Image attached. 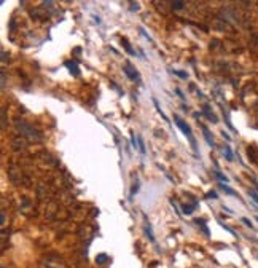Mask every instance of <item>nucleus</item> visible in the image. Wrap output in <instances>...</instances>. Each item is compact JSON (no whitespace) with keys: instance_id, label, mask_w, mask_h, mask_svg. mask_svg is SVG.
Masks as SVG:
<instances>
[{"instance_id":"obj_1","label":"nucleus","mask_w":258,"mask_h":268,"mask_svg":"<svg viewBox=\"0 0 258 268\" xmlns=\"http://www.w3.org/2000/svg\"><path fill=\"white\" fill-rule=\"evenodd\" d=\"M174 120H175V125L180 128V131L183 133L185 136H187V139L190 140V144H191V147H193V150L196 152L198 150V147H196V140H194V137H193V131H191V128H190V125L185 120H182V118L179 117V115H174Z\"/></svg>"},{"instance_id":"obj_2","label":"nucleus","mask_w":258,"mask_h":268,"mask_svg":"<svg viewBox=\"0 0 258 268\" xmlns=\"http://www.w3.org/2000/svg\"><path fill=\"white\" fill-rule=\"evenodd\" d=\"M124 74L128 75V77H129L131 80H136V78H139V74H137V72H136V70L132 69V66H131L129 62L126 64V67H124Z\"/></svg>"},{"instance_id":"obj_3","label":"nucleus","mask_w":258,"mask_h":268,"mask_svg":"<svg viewBox=\"0 0 258 268\" xmlns=\"http://www.w3.org/2000/svg\"><path fill=\"white\" fill-rule=\"evenodd\" d=\"M202 133H204V139H206V142L209 144L210 147H215V142H214V139H212V136H210V133H209V129H207L206 126H202Z\"/></svg>"},{"instance_id":"obj_4","label":"nucleus","mask_w":258,"mask_h":268,"mask_svg":"<svg viewBox=\"0 0 258 268\" xmlns=\"http://www.w3.org/2000/svg\"><path fill=\"white\" fill-rule=\"evenodd\" d=\"M145 233L148 235V240L151 241V242H155V236H153V230H151V223L147 220L145 222Z\"/></svg>"},{"instance_id":"obj_5","label":"nucleus","mask_w":258,"mask_h":268,"mask_svg":"<svg viewBox=\"0 0 258 268\" xmlns=\"http://www.w3.org/2000/svg\"><path fill=\"white\" fill-rule=\"evenodd\" d=\"M220 188H222L225 193H228V195H231V196H238L239 198V195H238V191L236 190H233V188H230L228 185H225V184H220Z\"/></svg>"},{"instance_id":"obj_6","label":"nucleus","mask_w":258,"mask_h":268,"mask_svg":"<svg viewBox=\"0 0 258 268\" xmlns=\"http://www.w3.org/2000/svg\"><path fill=\"white\" fill-rule=\"evenodd\" d=\"M65 66L69 67V69H70V72H72V74H73L75 77H77V75H80V72H78V67H77V64H75L73 61H67V62H65Z\"/></svg>"},{"instance_id":"obj_7","label":"nucleus","mask_w":258,"mask_h":268,"mask_svg":"<svg viewBox=\"0 0 258 268\" xmlns=\"http://www.w3.org/2000/svg\"><path fill=\"white\" fill-rule=\"evenodd\" d=\"M223 153H225V156H226L228 161H234V155H233V150H231L230 145H225V147H223Z\"/></svg>"},{"instance_id":"obj_8","label":"nucleus","mask_w":258,"mask_h":268,"mask_svg":"<svg viewBox=\"0 0 258 268\" xmlns=\"http://www.w3.org/2000/svg\"><path fill=\"white\" fill-rule=\"evenodd\" d=\"M204 115H206V117L209 118V120L212 121V123H218V118L215 117V115H214L212 112H210V110H209V107H207V105L204 107Z\"/></svg>"},{"instance_id":"obj_9","label":"nucleus","mask_w":258,"mask_h":268,"mask_svg":"<svg viewBox=\"0 0 258 268\" xmlns=\"http://www.w3.org/2000/svg\"><path fill=\"white\" fill-rule=\"evenodd\" d=\"M215 172V176H217V179L220 180V184H228V182H230V179H228L225 174H222L220 171H214Z\"/></svg>"},{"instance_id":"obj_10","label":"nucleus","mask_w":258,"mask_h":268,"mask_svg":"<svg viewBox=\"0 0 258 268\" xmlns=\"http://www.w3.org/2000/svg\"><path fill=\"white\" fill-rule=\"evenodd\" d=\"M194 223H196L198 227L201 225L202 230H204V233H206V235H209V228L206 227V220H204V219H196V220H194Z\"/></svg>"},{"instance_id":"obj_11","label":"nucleus","mask_w":258,"mask_h":268,"mask_svg":"<svg viewBox=\"0 0 258 268\" xmlns=\"http://www.w3.org/2000/svg\"><path fill=\"white\" fill-rule=\"evenodd\" d=\"M137 145H139V150H140L142 155H145L147 150H145V144H143V139L140 137V136H137Z\"/></svg>"},{"instance_id":"obj_12","label":"nucleus","mask_w":258,"mask_h":268,"mask_svg":"<svg viewBox=\"0 0 258 268\" xmlns=\"http://www.w3.org/2000/svg\"><path fill=\"white\" fill-rule=\"evenodd\" d=\"M123 45H124L126 51H128V53L131 54V56H136V51H134V50H132V48H131V46H129V43H128V40H126V38H123Z\"/></svg>"},{"instance_id":"obj_13","label":"nucleus","mask_w":258,"mask_h":268,"mask_svg":"<svg viewBox=\"0 0 258 268\" xmlns=\"http://www.w3.org/2000/svg\"><path fill=\"white\" fill-rule=\"evenodd\" d=\"M153 104H155V107H156V110H158V113H159V115H161V117L164 118V121H169V120H167V117H166V115H164V112H163V110H161V107H159V104H158V101H156V99H153Z\"/></svg>"},{"instance_id":"obj_14","label":"nucleus","mask_w":258,"mask_h":268,"mask_svg":"<svg viewBox=\"0 0 258 268\" xmlns=\"http://www.w3.org/2000/svg\"><path fill=\"white\" fill-rule=\"evenodd\" d=\"M194 207H196V204H194V206H187V204H185L183 206V214H187V215H190L193 212V209Z\"/></svg>"},{"instance_id":"obj_15","label":"nucleus","mask_w":258,"mask_h":268,"mask_svg":"<svg viewBox=\"0 0 258 268\" xmlns=\"http://www.w3.org/2000/svg\"><path fill=\"white\" fill-rule=\"evenodd\" d=\"M183 7H185L183 2H172V8H174V10H182Z\"/></svg>"},{"instance_id":"obj_16","label":"nucleus","mask_w":258,"mask_h":268,"mask_svg":"<svg viewBox=\"0 0 258 268\" xmlns=\"http://www.w3.org/2000/svg\"><path fill=\"white\" fill-rule=\"evenodd\" d=\"M249 195H250V198H252L253 201H255V203L258 204V193H257V191H253V190H249Z\"/></svg>"},{"instance_id":"obj_17","label":"nucleus","mask_w":258,"mask_h":268,"mask_svg":"<svg viewBox=\"0 0 258 268\" xmlns=\"http://www.w3.org/2000/svg\"><path fill=\"white\" fill-rule=\"evenodd\" d=\"M96 260H97V263H105L104 260H107V255L100 254V255H97V257H96Z\"/></svg>"},{"instance_id":"obj_18","label":"nucleus","mask_w":258,"mask_h":268,"mask_svg":"<svg viewBox=\"0 0 258 268\" xmlns=\"http://www.w3.org/2000/svg\"><path fill=\"white\" fill-rule=\"evenodd\" d=\"M137 191H139V182H136V184H134V187H132V190H131V199H132V196L137 193Z\"/></svg>"},{"instance_id":"obj_19","label":"nucleus","mask_w":258,"mask_h":268,"mask_svg":"<svg viewBox=\"0 0 258 268\" xmlns=\"http://www.w3.org/2000/svg\"><path fill=\"white\" fill-rule=\"evenodd\" d=\"M206 196L209 198V199H217V198H218V195L215 193V191H207V195H206Z\"/></svg>"},{"instance_id":"obj_20","label":"nucleus","mask_w":258,"mask_h":268,"mask_svg":"<svg viewBox=\"0 0 258 268\" xmlns=\"http://www.w3.org/2000/svg\"><path fill=\"white\" fill-rule=\"evenodd\" d=\"M242 222H244L245 225H247V227H249V228H253V223H252V222H250V220H249V219H247V217H242Z\"/></svg>"},{"instance_id":"obj_21","label":"nucleus","mask_w":258,"mask_h":268,"mask_svg":"<svg viewBox=\"0 0 258 268\" xmlns=\"http://www.w3.org/2000/svg\"><path fill=\"white\" fill-rule=\"evenodd\" d=\"M131 144H132L134 148H139L137 144H136V136H134V133H131Z\"/></svg>"},{"instance_id":"obj_22","label":"nucleus","mask_w":258,"mask_h":268,"mask_svg":"<svg viewBox=\"0 0 258 268\" xmlns=\"http://www.w3.org/2000/svg\"><path fill=\"white\" fill-rule=\"evenodd\" d=\"M172 72H174V74H175V75H179V77H182V78H187V77H188L187 74H185V72H179V70H172Z\"/></svg>"},{"instance_id":"obj_23","label":"nucleus","mask_w":258,"mask_h":268,"mask_svg":"<svg viewBox=\"0 0 258 268\" xmlns=\"http://www.w3.org/2000/svg\"><path fill=\"white\" fill-rule=\"evenodd\" d=\"M131 11H139V3H131Z\"/></svg>"},{"instance_id":"obj_24","label":"nucleus","mask_w":258,"mask_h":268,"mask_svg":"<svg viewBox=\"0 0 258 268\" xmlns=\"http://www.w3.org/2000/svg\"><path fill=\"white\" fill-rule=\"evenodd\" d=\"M222 136H223V139H226V140H228V142L231 140V137L228 136V133H225V131H222Z\"/></svg>"},{"instance_id":"obj_25","label":"nucleus","mask_w":258,"mask_h":268,"mask_svg":"<svg viewBox=\"0 0 258 268\" xmlns=\"http://www.w3.org/2000/svg\"><path fill=\"white\" fill-rule=\"evenodd\" d=\"M175 93H177V94H179V96L182 97V99H185V96H183V94H182V91H180V89H179V88H177V89H175Z\"/></svg>"},{"instance_id":"obj_26","label":"nucleus","mask_w":258,"mask_h":268,"mask_svg":"<svg viewBox=\"0 0 258 268\" xmlns=\"http://www.w3.org/2000/svg\"><path fill=\"white\" fill-rule=\"evenodd\" d=\"M255 219H257V222H258V217H255Z\"/></svg>"}]
</instances>
